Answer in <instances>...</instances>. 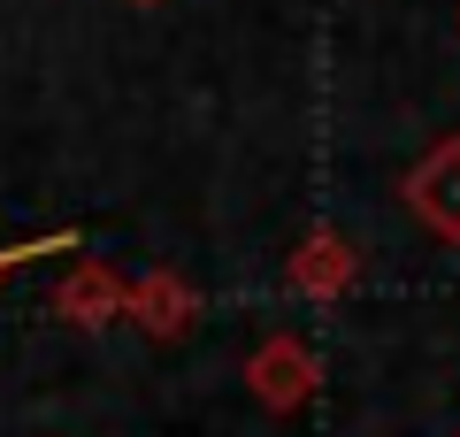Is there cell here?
Returning a JSON list of instances; mask_svg holds the SVG:
<instances>
[{
  "label": "cell",
  "instance_id": "cell-1",
  "mask_svg": "<svg viewBox=\"0 0 460 437\" xmlns=\"http://www.w3.org/2000/svg\"><path fill=\"white\" fill-rule=\"evenodd\" d=\"M238 384L253 391V406H261V415H307L314 391H323V361H314V345H307V338L277 330V338H261V345L246 353Z\"/></svg>",
  "mask_w": 460,
  "mask_h": 437
},
{
  "label": "cell",
  "instance_id": "cell-2",
  "mask_svg": "<svg viewBox=\"0 0 460 437\" xmlns=\"http://www.w3.org/2000/svg\"><path fill=\"white\" fill-rule=\"evenodd\" d=\"M399 208L429 230L438 245H460V130L429 138L399 177Z\"/></svg>",
  "mask_w": 460,
  "mask_h": 437
},
{
  "label": "cell",
  "instance_id": "cell-3",
  "mask_svg": "<svg viewBox=\"0 0 460 437\" xmlns=\"http://www.w3.org/2000/svg\"><path fill=\"white\" fill-rule=\"evenodd\" d=\"M47 308L62 315L69 330H108V323H131V269H115L108 254H77L62 269V284L47 291Z\"/></svg>",
  "mask_w": 460,
  "mask_h": 437
},
{
  "label": "cell",
  "instance_id": "cell-4",
  "mask_svg": "<svg viewBox=\"0 0 460 437\" xmlns=\"http://www.w3.org/2000/svg\"><path fill=\"white\" fill-rule=\"evenodd\" d=\"M284 284H292L299 299H345V291L361 284V254H353V238H345L338 223H314L307 238L292 245V261H284Z\"/></svg>",
  "mask_w": 460,
  "mask_h": 437
},
{
  "label": "cell",
  "instance_id": "cell-5",
  "mask_svg": "<svg viewBox=\"0 0 460 437\" xmlns=\"http://www.w3.org/2000/svg\"><path fill=\"white\" fill-rule=\"evenodd\" d=\"M131 323L146 330L154 345H177L184 330L199 323V284L177 269H138L131 276Z\"/></svg>",
  "mask_w": 460,
  "mask_h": 437
},
{
  "label": "cell",
  "instance_id": "cell-6",
  "mask_svg": "<svg viewBox=\"0 0 460 437\" xmlns=\"http://www.w3.org/2000/svg\"><path fill=\"white\" fill-rule=\"evenodd\" d=\"M39 254H84V230H54V238H23V245H0V276H8V269H23V261H39Z\"/></svg>",
  "mask_w": 460,
  "mask_h": 437
},
{
  "label": "cell",
  "instance_id": "cell-7",
  "mask_svg": "<svg viewBox=\"0 0 460 437\" xmlns=\"http://www.w3.org/2000/svg\"><path fill=\"white\" fill-rule=\"evenodd\" d=\"M131 8H162V0H131Z\"/></svg>",
  "mask_w": 460,
  "mask_h": 437
}]
</instances>
